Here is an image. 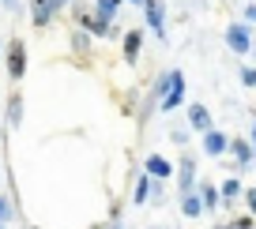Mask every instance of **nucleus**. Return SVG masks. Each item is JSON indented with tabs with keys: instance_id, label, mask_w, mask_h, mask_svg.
<instances>
[{
	"instance_id": "nucleus-1",
	"label": "nucleus",
	"mask_w": 256,
	"mask_h": 229,
	"mask_svg": "<svg viewBox=\"0 0 256 229\" xmlns=\"http://www.w3.org/2000/svg\"><path fill=\"white\" fill-rule=\"evenodd\" d=\"M181 98H184V75H181V71H170V75H166V98H162V109L181 105Z\"/></svg>"
},
{
	"instance_id": "nucleus-2",
	"label": "nucleus",
	"mask_w": 256,
	"mask_h": 229,
	"mask_svg": "<svg viewBox=\"0 0 256 229\" xmlns=\"http://www.w3.org/2000/svg\"><path fill=\"white\" fill-rule=\"evenodd\" d=\"M226 45H230L234 53H248V49H252L248 26H230V30H226Z\"/></svg>"
},
{
	"instance_id": "nucleus-3",
	"label": "nucleus",
	"mask_w": 256,
	"mask_h": 229,
	"mask_svg": "<svg viewBox=\"0 0 256 229\" xmlns=\"http://www.w3.org/2000/svg\"><path fill=\"white\" fill-rule=\"evenodd\" d=\"M8 71H12V79H19L26 71V60H23V41H12V53H8Z\"/></svg>"
},
{
	"instance_id": "nucleus-4",
	"label": "nucleus",
	"mask_w": 256,
	"mask_h": 229,
	"mask_svg": "<svg viewBox=\"0 0 256 229\" xmlns=\"http://www.w3.org/2000/svg\"><path fill=\"white\" fill-rule=\"evenodd\" d=\"M144 15L154 34H162V0H144Z\"/></svg>"
},
{
	"instance_id": "nucleus-5",
	"label": "nucleus",
	"mask_w": 256,
	"mask_h": 229,
	"mask_svg": "<svg viewBox=\"0 0 256 229\" xmlns=\"http://www.w3.org/2000/svg\"><path fill=\"white\" fill-rule=\"evenodd\" d=\"M188 120H192V128H200L204 135L211 132V113H208V105H192V109H188Z\"/></svg>"
},
{
	"instance_id": "nucleus-6",
	"label": "nucleus",
	"mask_w": 256,
	"mask_h": 229,
	"mask_svg": "<svg viewBox=\"0 0 256 229\" xmlns=\"http://www.w3.org/2000/svg\"><path fill=\"white\" fill-rule=\"evenodd\" d=\"M53 8H56V0H34V23H49V15H53Z\"/></svg>"
},
{
	"instance_id": "nucleus-7",
	"label": "nucleus",
	"mask_w": 256,
	"mask_h": 229,
	"mask_svg": "<svg viewBox=\"0 0 256 229\" xmlns=\"http://www.w3.org/2000/svg\"><path fill=\"white\" fill-rule=\"evenodd\" d=\"M204 147H208V154H222L230 143H226V135H218V132H208L204 135Z\"/></svg>"
},
{
	"instance_id": "nucleus-8",
	"label": "nucleus",
	"mask_w": 256,
	"mask_h": 229,
	"mask_svg": "<svg viewBox=\"0 0 256 229\" xmlns=\"http://www.w3.org/2000/svg\"><path fill=\"white\" fill-rule=\"evenodd\" d=\"M120 8V0H98V23H106L110 15H117Z\"/></svg>"
},
{
	"instance_id": "nucleus-9",
	"label": "nucleus",
	"mask_w": 256,
	"mask_h": 229,
	"mask_svg": "<svg viewBox=\"0 0 256 229\" xmlns=\"http://www.w3.org/2000/svg\"><path fill=\"white\" fill-rule=\"evenodd\" d=\"M230 150H234V158H238V162H252V150H248V143H245V139H234V143H230Z\"/></svg>"
},
{
	"instance_id": "nucleus-10",
	"label": "nucleus",
	"mask_w": 256,
	"mask_h": 229,
	"mask_svg": "<svg viewBox=\"0 0 256 229\" xmlns=\"http://www.w3.org/2000/svg\"><path fill=\"white\" fill-rule=\"evenodd\" d=\"M147 173L151 177H170V166L162 158H147Z\"/></svg>"
},
{
	"instance_id": "nucleus-11",
	"label": "nucleus",
	"mask_w": 256,
	"mask_h": 229,
	"mask_svg": "<svg viewBox=\"0 0 256 229\" xmlns=\"http://www.w3.org/2000/svg\"><path fill=\"white\" fill-rule=\"evenodd\" d=\"M200 211H204V199H196V196H184V214H188V218H196Z\"/></svg>"
},
{
	"instance_id": "nucleus-12",
	"label": "nucleus",
	"mask_w": 256,
	"mask_h": 229,
	"mask_svg": "<svg viewBox=\"0 0 256 229\" xmlns=\"http://www.w3.org/2000/svg\"><path fill=\"white\" fill-rule=\"evenodd\" d=\"M192 173H196V166H192V158H184L181 162V188H188V184H192Z\"/></svg>"
},
{
	"instance_id": "nucleus-13",
	"label": "nucleus",
	"mask_w": 256,
	"mask_h": 229,
	"mask_svg": "<svg viewBox=\"0 0 256 229\" xmlns=\"http://www.w3.org/2000/svg\"><path fill=\"white\" fill-rule=\"evenodd\" d=\"M140 41H144V34H128V41H124V56H128V60H132V56H136Z\"/></svg>"
},
{
	"instance_id": "nucleus-14",
	"label": "nucleus",
	"mask_w": 256,
	"mask_h": 229,
	"mask_svg": "<svg viewBox=\"0 0 256 229\" xmlns=\"http://www.w3.org/2000/svg\"><path fill=\"white\" fill-rule=\"evenodd\" d=\"M200 199H204V207H208V211L218 203V196H215V188H211V184H204V188H200Z\"/></svg>"
},
{
	"instance_id": "nucleus-15",
	"label": "nucleus",
	"mask_w": 256,
	"mask_h": 229,
	"mask_svg": "<svg viewBox=\"0 0 256 229\" xmlns=\"http://www.w3.org/2000/svg\"><path fill=\"white\" fill-rule=\"evenodd\" d=\"M151 188H158V184L144 177V181H140V192H136V203H147V192H151Z\"/></svg>"
},
{
	"instance_id": "nucleus-16",
	"label": "nucleus",
	"mask_w": 256,
	"mask_h": 229,
	"mask_svg": "<svg viewBox=\"0 0 256 229\" xmlns=\"http://www.w3.org/2000/svg\"><path fill=\"white\" fill-rule=\"evenodd\" d=\"M241 79H245V87H256V71L245 68V71H241Z\"/></svg>"
},
{
	"instance_id": "nucleus-17",
	"label": "nucleus",
	"mask_w": 256,
	"mask_h": 229,
	"mask_svg": "<svg viewBox=\"0 0 256 229\" xmlns=\"http://www.w3.org/2000/svg\"><path fill=\"white\" fill-rule=\"evenodd\" d=\"M238 188H241L238 181H226V184H222V196H238Z\"/></svg>"
},
{
	"instance_id": "nucleus-18",
	"label": "nucleus",
	"mask_w": 256,
	"mask_h": 229,
	"mask_svg": "<svg viewBox=\"0 0 256 229\" xmlns=\"http://www.w3.org/2000/svg\"><path fill=\"white\" fill-rule=\"evenodd\" d=\"M12 124H19V94L12 98Z\"/></svg>"
},
{
	"instance_id": "nucleus-19",
	"label": "nucleus",
	"mask_w": 256,
	"mask_h": 229,
	"mask_svg": "<svg viewBox=\"0 0 256 229\" xmlns=\"http://www.w3.org/2000/svg\"><path fill=\"white\" fill-rule=\"evenodd\" d=\"M4 218H8V199L0 196V222H4Z\"/></svg>"
},
{
	"instance_id": "nucleus-20",
	"label": "nucleus",
	"mask_w": 256,
	"mask_h": 229,
	"mask_svg": "<svg viewBox=\"0 0 256 229\" xmlns=\"http://www.w3.org/2000/svg\"><path fill=\"white\" fill-rule=\"evenodd\" d=\"M248 207H252V214H256V188H248Z\"/></svg>"
},
{
	"instance_id": "nucleus-21",
	"label": "nucleus",
	"mask_w": 256,
	"mask_h": 229,
	"mask_svg": "<svg viewBox=\"0 0 256 229\" xmlns=\"http://www.w3.org/2000/svg\"><path fill=\"white\" fill-rule=\"evenodd\" d=\"M4 4H8V8H16V0H4Z\"/></svg>"
},
{
	"instance_id": "nucleus-22",
	"label": "nucleus",
	"mask_w": 256,
	"mask_h": 229,
	"mask_svg": "<svg viewBox=\"0 0 256 229\" xmlns=\"http://www.w3.org/2000/svg\"><path fill=\"white\" fill-rule=\"evenodd\" d=\"M252 139H256V128H252Z\"/></svg>"
},
{
	"instance_id": "nucleus-23",
	"label": "nucleus",
	"mask_w": 256,
	"mask_h": 229,
	"mask_svg": "<svg viewBox=\"0 0 256 229\" xmlns=\"http://www.w3.org/2000/svg\"><path fill=\"white\" fill-rule=\"evenodd\" d=\"M56 8H60V0H56Z\"/></svg>"
},
{
	"instance_id": "nucleus-24",
	"label": "nucleus",
	"mask_w": 256,
	"mask_h": 229,
	"mask_svg": "<svg viewBox=\"0 0 256 229\" xmlns=\"http://www.w3.org/2000/svg\"><path fill=\"white\" fill-rule=\"evenodd\" d=\"M140 4H144V0H140Z\"/></svg>"
}]
</instances>
